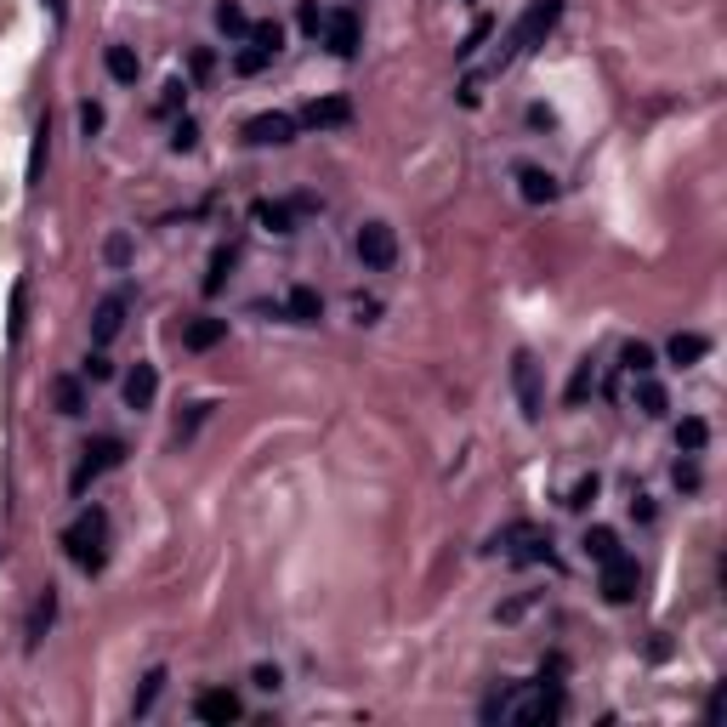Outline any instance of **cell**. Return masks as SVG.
Listing matches in <instances>:
<instances>
[{
	"mask_svg": "<svg viewBox=\"0 0 727 727\" xmlns=\"http://www.w3.org/2000/svg\"><path fill=\"white\" fill-rule=\"evenodd\" d=\"M102 540H109V511H102V506H85L80 518L69 523V534H63V546H69V557H74L85 574H97L102 563H109V551H102Z\"/></svg>",
	"mask_w": 727,
	"mask_h": 727,
	"instance_id": "obj_1",
	"label": "cell"
},
{
	"mask_svg": "<svg viewBox=\"0 0 727 727\" xmlns=\"http://www.w3.org/2000/svg\"><path fill=\"white\" fill-rule=\"evenodd\" d=\"M557 17H563V0H528V12L518 17V29L506 34V46H500V57H495V69H506L511 57H523V52H534L540 40L557 29Z\"/></svg>",
	"mask_w": 727,
	"mask_h": 727,
	"instance_id": "obj_2",
	"label": "cell"
},
{
	"mask_svg": "<svg viewBox=\"0 0 727 727\" xmlns=\"http://www.w3.org/2000/svg\"><path fill=\"white\" fill-rule=\"evenodd\" d=\"M511 393H518V403H523V421H540L546 415L540 364H534V353H511Z\"/></svg>",
	"mask_w": 727,
	"mask_h": 727,
	"instance_id": "obj_3",
	"label": "cell"
},
{
	"mask_svg": "<svg viewBox=\"0 0 727 727\" xmlns=\"http://www.w3.org/2000/svg\"><path fill=\"white\" fill-rule=\"evenodd\" d=\"M358 262L370 267V273H387L398 262V233L387 222H364L358 228Z\"/></svg>",
	"mask_w": 727,
	"mask_h": 727,
	"instance_id": "obj_4",
	"label": "cell"
},
{
	"mask_svg": "<svg viewBox=\"0 0 727 727\" xmlns=\"http://www.w3.org/2000/svg\"><path fill=\"white\" fill-rule=\"evenodd\" d=\"M120 460H125V443H120V438H97V443H85V460H80V472H74V495H85V483L102 478V472H114Z\"/></svg>",
	"mask_w": 727,
	"mask_h": 727,
	"instance_id": "obj_5",
	"label": "cell"
},
{
	"mask_svg": "<svg viewBox=\"0 0 727 727\" xmlns=\"http://www.w3.org/2000/svg\"><path fill=\"white\" fill-rule=\"evenodd\" d=\"M596 568H603V596H608V603H631V596H636V580H643V574H636V557L619 551V557L596 563Z\"/></svg>",
	"mask_w": 727,
	"mask_h": 727,
	"instance_id": "obj_6",
	"label": "cell"
},
{
	"mask_svg": "<svg viewBox=\"0 0 727 727\" xmlns=\"http://www.w3.org/2000/svg\"><path fill=\"white\" fill-rule=\"evenodd\" d=\"M125 307H131V296H125V290H114V296H102V302H97V313H92V341H97V347H109V341L125 330Z\"/></svg>",
	"mask_w": 727,
	"mask_h": 727,
	"instance_id": "obj_7",
	"label": "cell"
},
{
	"mask_svg": "<svg viewBox=\"0 0 727 727\" xmlns=\"http://www.w3.org/2000/svg\"><path fill=\"white\" fill-rule=\"evenodd\" d=\"M290 137H296L290 114H256V120H245V142H256V148H285Z\"/></svg>",
	"mask_w": 727,
	"mask_h": 727,
	"instance_id": "obj_8",
	"label": "cell"
},
{
	"mask_svg": "<svg viewBox=\"0 0 727 727\" xmlns=\"http://www.w3.org/2000/svg\"><path fill=\"white\" fill-rule=\"evenodd\" d=\"M194 716H199V722H210V727H228V722H239V716H245V704H239V693L210 688V693H199V699H194Z\"/></svg>",
	"mask_w": 727,
	"mask_h": 727,
	"instance_id": "obj_9",
	"label": "cell"
},
{
	"mask_svg": "<svg viewBox=\"0 0 727 727\" xmlns=\"http://www.w3.org/2000/svg\"><path fill=\"white\" fill-rule=\"evenodd\" d=\"M353 120V102L347 97H318L302 109V125H313V131H330V125H347Z\"/></svg>",
	"mask_w": 727,
	"mask_h": 727,
	"instance_id": "obj_10",
	"label": "cell"
},
{
	"mask_svg": "<svg viewBox=\"0 0 727 727\" xmlns=\"http://www.w3.org/2000/svg\"><path fill=\"white\" fill-rule=\"evenodd\" d=\"M154 398H160V370L154 364H137V370L125 375V403H131V410H154Z\"/></svg>",
	"mask_w": 727,
	"mask_h": 727,
	"instance_id": "obj_11",
	"label": "cell"
},
{
	"mask_svg": "<svg viewBox=\"0 0 727 727\" xmlns=\"http://www.w3.org/2000/svg\"><path fill=\"white\" fill-rule=\"evenodd\" d=\"M325 46H330L335 57H353V52H358V17H353V12H330V17H325Z\"/></svg>",
	"mask_w": 727,
	"mask_h": 727,
	"instance_id": "obj_12",
	"label": "cell"
},
{
	"mask_svg": "<svg viewBox=\"0 0 727 727\" xmlns=\"http://www.w3.org/2000/svg\"><path fill=\"white\" fill-rule=\"evenodd\" d=\"M518 194L528 205H551V199H557V177L540 170V165H518Z\"/></svg>",
	"mask_w": 727,
	"mask_h": 727,
	"instance_id": "obj_13",
	"label": "cell"
},
{
	"mask_svg": "<svg viewBox=\"0 0 727 727\" xmlns=\"http://www.w3.org/2000/svg\"><path fill=\"white\" fill-rule=\"evenodd\" d=\"M222 335H228V318H194V325L182 330V347L188 353H210Z\"/></svg>",
	"mask_w": 727,
	"mask_h": 727,
	"instance_id": "obj_14",
	"label": "cell"
},
{
	"mask_svg": "<svg viewBox=\"0 0 727 727\" xmlns=\"http://www.w3.org/2000/svg\"><path fill=\"white\" fill-rule=\"evenodd\" d=\"M290 318L296 325H318V318H325V296H318L313 285H296L290 290Z\"/></svg>",
	"mask_w": 727,
	"mask_h": 727,
	"instance_id": "obj_15",
	"label": "cell"
},
{
	"mask_svg": "<svg viewBox=\"0 0 727 727\" xmlns=\"http://www.w3.org/2000/svg\"><path fill=\"white\" fill-rule=\"evenodd\" d=\"M52 619H57V596L46 586V591H40V603H34V614H29V648H40V636L52 631Z\"/></svg>",
	"mask_w": 727,
	"mask_h": 727,
	"instance_id": "obj_16",
	"label": "cell"
},
{
	"mask_svg": "<svg viewBox=\"0 0 727 727\" xmlns=\"http://www.w3.org/2000/svg\"><path fill=\"white\" fill-rule=\"evenodd\" d=\"M52 398H57L63 415H80V410H85V393H80L74 375H57V381H52Z\"/></svg>",
	"mask_w": 727,
	"mask_h": 727,
	"instance_id": "obj_17",
	"label": "cell"
},
{
	"mask_svg": "<svg viewBox=\"0 0 727 727\" xmlns=\"http://www.w3.org/2000/svg\"><path fill=\"white\" fill-rule=\"evenodd\" d=\"M671 364H699L704 353H711V341H704V335H671Z\"/></svg>",
	"mask_w": 727,
	"mask_h": 727,
	"instance_id": "obj_18",
	"label": "cell"
},
{
	"mask_svg": "<svg viewBox=\"0 0 727 727\" xmlns=\"http://www.w3.org/2000/svg\"><path fill=\"white\" fill-rule=\"evenodd\" d=\"M586 557H591V563L619 557V534H614V528H591V534H586Z\"/></svg>",
	"mask_w": 727,
	"mask_h": 727,
	"instance_id": "obj_19",
	"label": "cell"
},
{
	"mask_svg": "<svg viewBox=\"0 0 727 727\" xmlns=\"http://www.w3.org/2000/svg\"><path fill=\"white\" fill-rule=\"evenodd\" d=\"M102 63H109V74H114L120 85L137 80V52H131V46H109V57H102Z\"/></svg>",
	"mask_w": 727,
	"mask_h": 727,
	"instance_id": "obj_20",
	"label": "cell"
},
{
	"mask_svg": "<svg viewBox=\"0 0 727 727\" xmlns=\"http://www.w3.org/2000/svg\"><path fill=\"white\" fill-rule=\"evenodd\" d=\"M636 403H643V415H665V387L654 375H636Z\"/></svg>",
	"mask_w": 727,
	"mask_h": 727,
	"instance_id": "obj_21",
	"label": "cell"
},
{
	"mask_svg": "<svg viewBox=\"0 0 727 727\" xmlns=\"http://www.w3.org/2000/svg\"><path fill=\"white\" fill-rule=\"evenodd\" d=\"M217 29L222 34H250V17H245L239 0H222V6H217Z\"/></svg>",
	"mask_w": 727,
	"mask_h": 727,
	"instance_id": "obj_22",
	"label": "cell"
},
{
	"mask_svg": "<svg viewBox=\"0 0 727 727\" xmlns=\"http://www.w3.org/2000/svg\"><path fill=\"white\" fill-rule=\"evenodd\" d=\"M24 313H29V285L17 279V285H12V318H6V335H12V341H24Z\"/></svg>",
	"mask_w": 727,
	"mask_h": 727,
	"instance_id": "obj_23",
	"label": "cell"
},
{
	"mask_svg": "<svg viewBox=\"0 0 727 727\" xmlns=\"http://www.w3.org/2000/svg\"><path fill=\"white\" fill-rule=\"evenodd\" d=\"M704 438H711V426H704L699 415H688V421H682V426H676V443H682V449H688V455H699V449H704Z\"/></svg>",
	"mask_w": 727,
	"mask_h": 727,
	"instance_id": "obj_24",
	"label": "cell"
},
{
	"mask_svg": "<svg viewBox=\"0 0 727 727\" xmlns=\"http://www.w3.org/2000/svg\"><path fill=\"white\" fill-rule=\"evenodd\" d=\"M256 222H262L267 233H290V205H273V199H262V205H256Z\"/></svg>",
	"mask_w": 727,
	"mask_h": 727,
	"instance_id": "obj_25",
	"label": "cell"
},
{
	"mask_svg": "<svg viewBox=\"0 0 727 727\" xmlns=\"http://www.w3.org/2000/svg\"><path fill=\"white\" fill-rule=\"evenodd\" d=\"M250 46H262L267 57H279V46H285V29H279V24H250Z\"/></svg>",
	"mask_w": 727,
	"mask_h": 727,
	"instance_id": "obj_26",
	"label": "cell"
},
{
	"mask_svg": "<svg viewBox=\"0 0 727 727\" xmlns=\"http://www.w3.org/2000/svg\"><path fill=\"white\" fill-rule=\"evenodd\" d=\"M160 688H165V671H148V676H142V693H137V704H131V716H148V711H154Z\"/></svg>",
	"mask_w": 727,
	"mask_h": 727,
	"instance_id": "obj_27",
	"label": "cell"
},
{
	"mask_svg": "<svg viewBox=\"0 0 727 727\" xmlns=\"http://www.w3.org/2000/svg\"><path fill=\"white\" fill-rule=\"evenodd\" d=\"M228 267H233V250H217L210 256V273H205V296H217L228 285Z\"/></svg>",
	"mask_w": 727,
	"mask_h": 727,
	"instance_id": "obj_28",
	"label": "cell"
},
{
	"mask_svg": "<svg viewBox=\"0 0 727 727\" xmlns=\"http://www.w3.org/2000/svg\"><path fill=\"white\" fill-rule=\"evenodd\" d=\"M625 370L631 375H654V347H648V341H631V347H625Z\"/></svg>",
	"mask_w": 727,
	"mask_h": 727,
	"instance_id": "obj_29",
	"label": "cell"
},
{
	"mask_svg": "<svg viewBox=\"0 0 727 727\" xmlns=\"http://www.w3.org/2000/svg\"><path fill=\"white\" fill-rule=\"evenodd\" d=\"M267 63H273V57H267L262 46H245L239 57H233V74H262V69H267Z\"/></svg>",
	"mask_w": 727,
	"mask_h": 727,
	"instance_id": "obj_30",
	"label": "cell"
},
{
	"mask_svg": "<svg viewBox=\"0 0 727 727\" xmlns=\"http://www.w3.org/2000/svg\"><path fill=\"white\" fill-rule=\"evenodd\" d=\"M591 381H596V370H591V358L574 370V381H568V403H586V393H591Z\"/></svg>",
	"mask_w": 727,
	"mask_h": 727,
	"instance_id": "obj_31",
	"label": "cell"
},
{
	"mask_svg": "<svg viewBox=\"0 0 727 727\" xmlns=\"http://www.w3.org/2000/svg\"><path fill=\"white\" fill-rule=\"evenodd\" d=\"M170 148H177V154H188V148H199V125H194V120H182L177 131H170Z\"/></svg>",
	"mask_w": 727,
	"mask_h": 727,
	"instance_id": "obj_32",
	"label": "cell"
},
{
	"mask_svg": "<svg viewBox=\"0 0 727 727\" xmlns=\"http://www.w3.org/2000/svg\"><path fill=\"white\" fill-rule=\"evenodd\" d=\"M325 17H330L325 6H313V0H302V29H307V34H325Z\"/></svg>",
	"mask_w": 727,
	"mask_h": 727,
	"instance_id": "obj_33",
	"label": "cell"
},
{
	"mask_svg": "<svg viewBox=\"0 0 727 727\" xmlns=\"http://www.w3.org/2000/svg\"><path fill=\"white\" fill-rule=\"evenodd\" d=\"M591 500H596V478H580V483H574V495H568V506H574V511H586Z\"/></svg>",
	"mask_w": 727,
	"mask_h": 727,
	"instance_id": "obj_34",
	"label": "cell"
},
{
	"mask_svg": "<svg viewBox=\"0 0 727 727\" xmlns=\"http://www.w3.org/2000/svg\"><path fill=\"white\" fill-rule=\"evenodd\" d=\"M80 131H85V137L102 131V109H97V102H85V109H80Z\"/></svg>",
	"mask_w": 727,
	"mask_h": 727,
	"instance_id": "obj_35",
	"label": "cell"
},
{
	"mask_svg": "<svg viewBox=\"0 0 727 727\" xmlns=\"http://www.w3.org/2000/svg\"><path fill=\"white\" fill-rule=\"evenodd\" d=\"M85 375H92V381H109V375H114V364L102 358V353H92V358H85Z\"/></svg>",
	"mask_w": 727,
	"mask_h": 727,
	"instance_id": "obj_36",
	"label": "cell"
},
{
	"mask_svg": "<svg viewBox=\"0 0 727 727\" xmlns=\"http://www.w3.org/2000/svg\"><path fill=\"white\" fill-rule=\"evenodd\" d=\"M250 682H256V688H267V693H279V682H285V676L273 671V665H256V676H250Z\"/></svg>",
	"mask_w": 727,
	"mask_h": 727,
	"instance_id": "obj_37",
	"label": "cell"
},
{
	"mask_svg": "<svg viewBox=\"0 0 727 727\" xmlns=\"http://www.w3.org/2000/svg\"><path fill=\"white\" fill-rule=\"evenodd\" d=\"M483 40H489V17H483V24H478V29H472V34H466V46H460V57H472V52H478V46H483Z\"/></svg>",
	"mask_w": 727,
	"mask_h": 727,
	"instance_id": "obj_38",
	"label": "cell"
},
{
	"mask_svg": "<svg viewBox=\"0 0 727 727\" xmlns=\"http://www.w3.org/2000/svg\"><path fill=\"white\" fill-rule=\"evenodd\" d=\"M182 92H188V85H177V80H170V85H165V97H160V114H170V109H177V102H182Z\"/></svg>",
	"mask_w": 727,
	"mask_h": 727,
	"instance_id": "obj_39",
	"label": "cell"
},
{
	"mask_svg": "<svg viewBox=\"0 0 727 727\" xmlns=\"http://www.w3.org/2000/svg\"><path fill=\"white\" fill-rule=\"evenodd\" d=\"M353 313H358V325H375V318H381V302H353Z\"/></svg>",
	"mask_w": 727,
	"mask_h": 727,
	"instance_id": "obj_40",
	"label": "cell"
},
{
	"mask_svg": "<svg viewBox=\"0 0 727 727\" xmlns=\"http://www.w3.org/2000/svg\"><path fill=\"white\" fill-rule=\"evenodd\" d=\"M131 256V239H109V262H125Z\"/></svg>",
	"mask_w": 727,
	"mask_h": 727,
	"instance_id": "obj_41",
	"label": "cell"
},
{
	"mask_svg": "<svg viewBox=\"0 0 727 727\" xmlns=\"http://www.w3.org/2000/svg\"><path fill=\"white\" fill-rule=\"evenodd\" d=\"M46 6H52V17H57V24L69 17V0H46Z\"/></svg>",
	"mask_w": 727,
	"mask_h": 727,
	"instance_id": "obj_42",
	"label": "cell"
}]
</instances>
